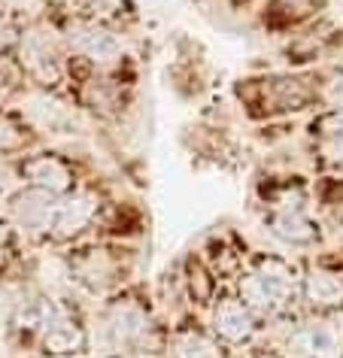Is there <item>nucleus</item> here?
Here are the masks:
<instances>
[{
  "mask_svg": "<svg viewBox=\"0 0 343 358\" xmlns=\"http://www.w3.org/2000/svg\"><path fill=\"white\" fill-rule=\"evenodd\" d=\"M31 115L49 131H70L76 124L74 110L58 101H49V97H37V101L31 103Z\"/></svg>",
  "mask_w": 343,
  "mask_h": 358,
  "instance_id": "nucleus-14",
  "label": "nucleus"
},
{
  "mask_svg": "<svg viewBox=\"0 0 343 358\" xmlns=\"http://www.w3.org/2000/svg\"><path fill=\"white\" fill-rule=\"evenodd\" d=\"M10 213L19 222V228L28 231V234H49L52 216H55V194L31 185V189H24L13 198Z\"/></svg>",
  "mask_w": 343,
  "mask_h": 358,
  "instance_id": "nucleus-3",
  "label": "nucleus"
},
{
  "mask_svg": "<svg viewBox=\"0 0 343 358\" xmlns=\"http://www.w3.org/2000/svg\"><path fill=\"white\" fill-rule=\"evenodd\" d=\"M22 61H24V67H28V73L31 76H37L40 83H58V76H61V67H58V55H55V49H52V43L46 34H40V31H34L28 40H24V49H22Z\"/></svg>",
  "mask_w": 343,
  "mask_h": 358,
  "instance_id": "nucleus-9",
  "label": "nucleus"
},
{
  "mask_svg": "<svg viewBox=\"0 0 343 358\" xmlns=\"http://www.w3.org/2000/svg\"><path fill=\"white\" fill-rule=\"evenodd\" d=\"M24 143L19 124L13 119H6V115H0V155H6V152H15Z\"/></svg>",
  "mask_w": 343,
  "mask_h": 358,
  "instance_id": "nucleus-19",
  "label": "nucleus"
},
{
  "mask_svg": "<svg viewBox=\"0 0 343 358\" xmlns=\"http://www.w3.org/2000/svg\"><path fill=\"white\" fill-rule=\"evenodd\" d=\"M304 298L316 310L343 307V280L334 273H310L304 280Z\"/></svg>",
  "mask_w": 343,
  "mask_h": 358,
  "instance_id": "nucleus-12",
  "label": "nucleus"
},
{
  "mask_svg": "<svg viewBox=\"0 0 343 358\" xmlns=\"http://www.w3.org/2000/svg\"><path fill=\"white\" fill-rule=\"evenodd\" d=\"M70 40H74L76 52H83L97 67H113L122 61V43L115 40L110 31L97 28V24H79V28H74V34H70Z\"/></svg>",
  "mask_w": 343,
  "mask_h": 358,
  "instance_id": "nucleus-5",
  "label": "nucleus"
},
{
  "mask_svg": "<svg viewBox=\"0 0 343 358\" xmlns=\"http://www.w3.org/2000/svg\"><path fill=\"white\" fill-rule=\"evenodd\" d=\"M19 170L34 189H43L49 194H61V192L74 189V170H70V164L58 155H49V152L24 158Z\"/></svg>",
  "mask_w": 343,
  "mask_h": 358,
  "instance_id": "nucleus-4",
  "label": "nucleus"
},
{
  "mask_svg": "<svg viewBox=\"0 0 343 358\" xmlns=\"http://www.w3.org/2000/svg\"><path fill=\"white\" fill-rule=\"evenodd\" d=\"M267 225L283 243H292V246H307L316 240V225L310 219H304L301 213H292V210H283V213H276V216H270Z\"/></svg>",
  "mask_w": 343,
  "mask_h": 358,
  "instance_id": "nucleus-13",
  "label": "nucleus"
},
{
  "mask_svg": "<svg viewBox=\"0 0 343 358\" xmlns=\"http://www.w3.org/2000/svg\"><path fill=\"white\" fill-rule=\"evenodd\" d=\"M295 298V271L283 258L261 255L255 271L240 282V301L249 313H274Z\"/></svg>",
  "mask_w": 343,
  "mask_h": 358,
  "instance_id": "nucleus-1",
  "label": "nucleus"
},
{
  "mask_svg": "<svg viewBox=\"0 0 343 358\" xmlns=\"http://www.w3.org/2000/svg\"><path fill=\"white\" fill-rule=\"evenodd\" d=\"M213 331L225 343H246V340L255 334V319L243 307V301L225 298L216 303V310H213Z\"/></svg>",
  "mask_w": 343,
  "mask_h": 358,
  "instance_id": "nucleus-7",
  "label": "nucleus"
},
{
  "mask_svg": "<svg viewBox=\"0 0 343 358\" xmlns=\"http://www.w3.org/2000/svg\"><path fill=\"white\" fill-rule=\"evenodd\" d=\"M6 46H10V34H6V28H0V52H4Z\"/></svg>",
  "mask_w": 343,
  "mask_h": 358,
  "instance_id": "nucleus-22",
  "label": "nucleus"
},
{
  "mask_svg": "<svg viewBox=\"0 0 343 358\" xmlns=\"http://www.w3.org/2000/svg\"><path fill=\"white\" fill-rule=\"evenodd\" d=\"M170 352H174V358H222L219 346L213 340H206L204 334H197V331L179 334Z\"/></svg>",
  "mask_w": 343,
  "mask_h": 358,
  "instance_id": "nucleus-15",
  "label": "nucleus"
},
{
  "mask_svg": "<svg viewBox=\"0 0 343 358\" xmlns=\"http://www.w3.org/2000/svg\"><path fill=\"white\" fill-rule=\"evenodd\" d=\"M40 340L46 346V352L67 355V352H79L85 346V331L74 316H67L64 310L55 307V313L46 319V325L40 328Z\"/></svg>",
  "mask_w": 343,
  "mask_h": 358,
  "instance_id": "nucleus-6",
  "label": "nucleus"
},
{
  "mask_svg": "<svg viewBox=\"0 0 343 358\" xmlns=\"http://www.w3.org/2000/svg\"><path fill=\"white\" fill-rule=\"evenodd\" d=\"M88 13L94 19H122V15L131 13V3L128 0H88Z\"/></svg>",
  "mask_w": 343,
  "mask_h": 358,
  "instance_id": "nucleus-18",
  "label": "nucleus"
},
{
  "mask_svg": "<svg viewBox=\"0 0 343 358\" xmlns=\"http://www.w3.org/2000/svg\"><path fill=\"white\" fill-rule=\"evenodd\" d=\"M76 276L92 289H106V285L115 282V273H119V262L113 258L110 249H88V252L74 264Z\"/></svg>",
  "mask_w": 343,
  "mask_h": 358,
  "instance_id": "nucleus-10",
  "label": "nucleus"
},
{
  "mask_svg": "<svg viewBox=\"0 0 343 358\" xmlns=\"http://www.w3.org/2000/svg\"><path fill=\"white\" fill-rule=\"evenodd\" d=\"M310 101L304 79H292V76H276L267 79L265 85V103L270 110H301Z\"/></svg>",
  "mask_w": 343,
  "mask_h": 358,
  "instance_id": "nucleus-11",
  "label": "nucleus"
},
{
  "mask_svg": "<svg viewBox=\"0 0 343 358\" xmlns=\"http://www.w3.org/2000/svg\"><path fill=\"white\" fill-rule=\"evenodd\" d=\"M313 3L316 0H274L270 13L283 22H298V19H304L307 13H313Z\"/></svg>",
  "mask_w": 343,
  "mask_h": 358,
  "instance_id": "nucleus-17",
  "label": "nucleus"
},
{
  "mask_svg": "<svg viewBox=\"0 0 343 358\" xmlns=\"http://www.w3.org/2000/svg\"><path fill=\"white\" fill-rule=\"evenodd\" d=\"M328 101L337 103V106H343V70L328 83Z\"/></svg>",
  "mask_w": 343,
  "mask_h": 358,
  "instance_id": "nucleus-21",
  "label": "nucleus"
},
{
  "mask_svg": "<svg viewBox=\"0 0 343 358\" xmlns=\"http://www.w3.org/2000/svg\"><path fill=\"white\" fill-rule=\"evenodd\" d=\"M97 213V198L94 194H74V198L55 203V216H52V234L67 240L76 237Z\"/></svg>",
  "mask_w": 343,
  "mask_h": 358,
  "instance_id": "nucleus-8",
  "label": "nucleus"
},
{
  "mask_svg": "<svg viewBox=\"0 0 343 358\" xmlns=\"http://www.w3.org/2000/svg\"><path fill=\"white\" fill-rule=\"evenodd\" d=\"M104 331H106V340L115 346V349H134V346H143L149 337V316L146 310L140 307L134 298L128 301H115L104 316Z\"/></svg>",
  "mask_w": 343,
  "mask_h": 358,
  "instance_id": "nucleus-2",
  "label": "nucleus"
},
{
  "mask_svg": "<svg viewBox=\"0 0 343 358\" xmlns=\"http://www.w3.org/2000/svg\"><path fill=\"white\" fill-rule=\"evenodd\" d=\"M292 346L307 355H328L334 349V340H331V331H325L322 325H307L292 337Z\"/></svg>",
  "mask_w": 343,
  "mask_h": 358,
  "instance_id": "nucleus-16",
  "label": "nucleus"
},
{
  "mask_svg": "<svg viewBox=\"0 0 343 358\" xmlns=\"http://www.w3.org/2000/svg\"><path fill=\"white\" fill-rule=\"evenodd\" d=\"M313 131H319L322 137H331V140L343 143V110H334L328 115H322V119H316Z\"/></svg>",
  "mask_w": 343,
  "mask_h": 358,
  "instance_id": "nucleus-20",
  "label": "nucleus"
}]
</instances>
